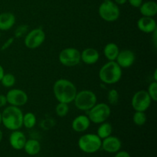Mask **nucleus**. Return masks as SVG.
Wrapping results in <instances>:
<instances>
[{
    "mask_svg": "<svg viewBox=\"0 0 157 157\" xmlns=\"http://www.w3.org/2000/svg\"><path fill=\"white\" fill-rule=\"evenodd\" d=\"M13 41H14V38H9V39H8L2 45V50H6V49H7L8 48H9V46L12 44Z\"/></svg>",
    "mask_w": 157,
    "mask_h": 157,
    "instance_id": "obj_31",
    "label": "nucleus"
},
{
    "mask_svg": "<svg viewBox=\"0 0 157 157\" xmlns=\"http://www.w3.org/2000/svg\"><path fill=\"white\" fill-rule=\"evenodd\" d=\"M102 140L97 134L87 133L78 140V147L81 151L86 153H94L101 148Z\"/></svg>",
    "mask_w": 157,
    "mask_h": 157,
    "instance_id": "obj_4",
    "label": "nucleus"
},
{
    "mask_svg": "<svg viewBox=\"0 0 157 157\" xmlns=\"http://www.w3.org/2000/svg\"><path fill=\"white\" fill-rule=\"evenodd\" d=\"M127 2V0H114V2L117 5H124Z\"/></svg>",
    "mask_w": 157,
    "mask_h": 157,
    "instance_id": "obj_34",
    "label": "nucleus"
},
{
    "mask_svg": "<svg viewBox=\"0 0 157 157\" xmlns=\"http://www.w3.org/2000/svg\"><path fill=\"white\" fill-rule=\"evenodd\" d=\"M15 23V16L11 12L0 14V31H8L12 29Z\"/></svg>",
    "mask_w": 157,
    "mask_h": 157,
    "instance_id": "obj_18",
    "label": "nucleus"
},
{
    "mask_svg": "<svg viewBox=\"0 0 157 157\" xmlns=\"http://www.w3.org/2000/svg\"><path fill=\"white\" fill-rule=\"evenodd\" d=\"M2 124L9 130H18L23 126V113L18 107L10 105L2 113Z\"/></svg>",
    "mask_w": 157,
    "mask_h": 157,
    "instance_id": "obj_2",
    "label": "nucleus"
},
{
    "mask_svg": "<svg viewBox=\"0 0 157 157\" xmlns=\"http://www.w3.org/2000/svg\"><path fill=\"white\" fill-rule=\"evenodd\" d=\"M119 52V47L114 43H108L104 48V54L106 58L110 61H116Z\"/></svg>",
    "mask_w": 157,
    "mask_h": 157,
    "instance_id": "obj_21",
    "label": "nucleus"
},
{
    "mask_svg": "<svg viewBox=\"0 0 157 157\" xmlns=\"http://www.w3.org/2000/svg\"><path fill=\"white\" fill-rule=\"evenodd\" d=\"M137 28L144 33H153L157 29L156 21L153 17L143 16L138 20Z\"/></svg>",
    "mask_w": 157,
    "mask_h": 157,
    "instance_id": "obj_14",
    "label": "nucleus"
},
{
    "mask_svg": "<svg viewBox=\"0 0 157 157\" xmlns=\"http://www.w3.org/2000/svg\"><path fill=\"white\" fill-rule=\"evenodd\" d=\"M27 29L28 27L26 25L19 26V27L16 29V31H15V36L18 37H18H21V35H24V34L25 33L26 31H27Z\"/></svg>",
    "mask_w": 157,
    "mask_h": 157,
    "instance_id": "obj_29",
    "label": "nucleus"
},
{
    "mask_svg": "<svg viewBox=\"0 0 157 157\" xmlns=\"http://www.w3.org/2000/svg\"><path fill=\"white\" fill-rule=\"evenodd\" d=\"M152 101H157V81H153L150 84L148 90H147Z\"/></svg>",
    "mask_w": 157,
    "mask_h": 157,
    "instance_id": "obj_28",
    "label": "nucleus"
},
{
    "mask_svg": "<svg viewBox=\"0 0 157 157\" xmlns=\"http://www.w3.org/2000/svg\"><path fill=\"white\" fill-rule=\"evenodd\" d=\"M133 121L136 125L143 126L147 122V116L145 112L136 111L133 116Z\"/></svg>",
    "mask_w": 157,
    "mask_h": 157,
    "instance_id": "obj_25",
    "label": "nucleus"
},
{
    "mask_svg": "<svg viewBox=\"0 0 157 157\" xmlns=\"http://www.w3.org/2000/svg\"><path fill=\"white\" fill-rule=\"evenodd\" d=\"M113 131V127H112L111 124L109 123L104 122L101 124L100 127L98 129V136L101 138V140H104L105 138L108 137L110 136Z\"/></svg>",
    "mask_w": 157,
    "mask_h": 157,
    "instance_id": "obj_22",
    "label": "nucleus"
},
{
    "mask_svg": "<svg viewBox=\"0 0 157 157\" xmlns=\"http://www.w3.org/2000/svg\"><path fill=\"white\" fill-rule=\"evenodd\" d=\"M59 61L66 67H74L81 62V52L75 48H67L60 52Z\"/></svg>",
    "mask_w": 157,
    "mask_h": 157,
    "instance_id": "obj_8",
    "label": "nucleus"
},
{
    "mask_svg": "<svg viewBox=\"0 0 157 157\" xmlns=\"http://www.w3.org/2000/svg\"><path fill=\"white\" fill-rule=\"evenodd\" d=\"M99 58V52L94 48H87L81 52V61L86 64H95L98 62Z\"/></svg>",
    "mask_w": 157,
    "mask_h": 157,
    "instance_id": "obj_16",
    "label": "nucleus"
},
{
    "mask_svg": "<svg viewBox=\"0 0 157 157\" xmlns=\"http://www.w3.org/2000/svg\"><path fill=\"white\" fill-rule=\"evenodd\" d=\"M0 37H1V34H0Z\"/></svg>",
    "mask_w": 157,
    "mask_h": 157,
    "instance_id": "obj_40",
    "label": "nucleus"
},
{
    "mask_svg": "<svg viewBox=\"0 0 157 157\" xmlns=\"http://www.w3.org/2000/svg\"><path fill=\"white\" fill-rule=\"evenodd\" d=\"M15 77L12 74H4L0 82L5 87H12L15 84Z\"/></svg>",
    "mask_w": 157,
    "mask_h": 157,
    "instance_id": "obj_24",
    "label": "nucleus"
},
{
    "mask_svg": "<svg viewBox=\"0 0 157 157\" xmlns=\"http://www.w3.org/2000/svg\"><path fill=\"white\" fill-rule=\"evenodd\" d=\"M140 11L143 16L153 17L157 14V4L154 1H148L142 3Z\"/></svg>",
    "mask_w": 157,
    "mask_h": 157,
    "instance_id": "obj_19",
    "label": "nucleus"
},
{
    "mask_svg": "<svg viewBox=\"0 0 157 157\" xmlns=\"http://www.w3.org/2000/svg\"><path fill=\"white\" fill-rule=\"evenodd\" d=\"M120 95L118 93L117 90L116 89H112L110 91L108 92V94H107V100H108V102L110 103L111 105H116L117 104L119 101Z\"/></svg>",
    "mask_w": 157,
    "mask_h": 157,
    "instance_id": "obj_27",
    "label": "nucleus"
},
{
    "mask_svg": "<svg viewBox=\"0 0 157 157\" xmlns=\"http://www.w3.org/2000/svg\"><path fill=\"white\" fill-rule=\"evenodd\" d=\"M36 124V117L33 113H26L23 114V126L25 128L32 129Z\"/></svg>",
    "mask_w": 157,
    "mask_h": 157,
    "instance_id": "obj_23",
    "label": "nucleus"
},
{
    "mask_svg": "<svg viewBox=\"0 0 157 157\" xmlns=\"http://www.w3.org/2000/svg\"><path fill=\"white\" fill-rule=\"evenodd\" d=\"M26 136L19 130H13L9 136V143L11 147L16 150H21L24 148L26 143Z\"/></svg>",
    "mask_w": 157,
    "mask_h": 157,
    "instance_id": "obj_15",
    "label": "nucleus"
},
{
    "mask_svg": "<svg viewBox=\"0 0 157 157\" xmlns=\"http://www.w3.org/2000/svg\"><path fill=\"white\" fill-rule=\"evenodd\" d=\"M114 157H131L127 151H118Z\"/></svg>",
    "mask_w": 157,
    "mask_h": 157,
    "instance_id": "obj_33",
    "label": "nucleus"
},
{
    "mask_svg": "<svg viewBox=\"0 0 157 157\" xmlns=\"http://www.w3.org/2000/svg\"><path fill=\"white\" fill-rule=\"evenodd\" d=\"M121 146L122 144L121 140L117 136H113L111 135L103 140L101 144V147L103 150L109 153H117L121 150Z\"/></svg>",
    "mask_w": 157,
    "mask_h": 157,
    "instance_id": "obj_13",
    "label": "nucleus"
},
{
    "mask_svg": "<svg viewBox=\"0 0 157 157\" xmlns=\"http://www.w3.org/2000/svg\"><path fill=\"white\" fill-rule=\"evenodd\" d=\"M2 137H3V133H2V130H0V143H1L2 140Z\"/></svg>",
    "mask_w": 157,
    "mask_h": 157,
    "instance_id": "obj_37",
    "label": "nucleus"
},
{
    "mask_svg": "<svg viewBox=\"0 0 157 157\" xmlns=\"http://www.w3.org/2000/svg\"><path fill=\"white\" fill-rule=\"evenodd\" d=\"M4 74H5L4 69H3L2 66L1 64H0V81H1L2 78V77H3V75H4Z\"/></svg>",
    "mask_w": 157,
    "mask_h": 157,
    "instance_id": "obj_35",
    "label": "nucleus"
},
{
    "mask_svg": "<svg viewBox=\"0 0 157 157\" xmlns=\"http://www.w3.org/2000/svg\"><path fill=\"white\" fill-rule=\"evenodd\" d=\"M90 125V121L88 117L85 115H80L75 117L72 122V129L75 132L82 133L86 131Z\"/></svg>",
    "mask_w": 157,
    "mask_h": 157,
    "instance_id": "obj_17",
    "label": "nucleus"
},
{
    "mask_svg": "<svg viewBox=\"0 0 157 157\" xmlns=\"http://www.w3.org/2000/svg\"><path fill=\"white\" fill-rule=\"evenodd\" d=\"M121 77L122 68L115 61H109L99 71V78L104 84H116L121 79Z\"/></svg>",
    "mask_w": 157,
    "mask_h": 157,
    "instance_id": "obj_3",
    "label": "nucleus"
},
{
    "mask_svg": "<svg viewBox=\"0 0 157 157\" xmlns=\"http://www.w3.org/2000/svg\"><path fill=\"white\" fill-rule=\"evenodd\" d=\"M69 111V107L68 104H65V103H60L56 106L55 108V112L56 114L60 117H64L68 113Z\"/></svg>",
    "mask_w": 157,
    "mask_h": 157,
    "instance_id": "obj_26",
    "label": "nucleus"
},
{
    "mask_svg": "<svg viewBox=\"0 0 157 157\" xmlns=\"http://www.w3.org/2000/svg\"><path fill=\"white\" fill-rule=\"evenodd\" d=\"M156 74H157V70L156 69V70H155V71H154V81H157Z\"/></svg>",
    "mask_w": 157,
    "mask_h": 157,
    "instance_id": "obj_36",
    "label": "nucleus"
},
{
    "mask_svg": "<svg viewBox=\"0 0 157 157\" xmlns=\"http://www.w3.org/2000/svg\"><path fill=\"white\" fill-rule=\"evenodd\" d=\"M2 124V113L1 111H0V124Z\"/></svg>",
    "mask_w": 157,
    "mask_h": 157,
    "instance_id": "obj_38",
    "label": "nucleus"
},
{
    "mask_svg": "<svg viewBox=\"0 0 157 157\" xmlns=\"http://www.w3.org/2000/svg\"><path fill=\"white\" fill-rule=\"evenodd\" d=\"M110 108L105 103L96 104L90 110H88V118L94 124H101L105 122L110 117Z\"/></svg>",
    "mask_w": 157,
    "mask_h": 157,
    "instance_id": "obj_6",
    "label": "nucleus"
},
{
    "mask_svg": "<svg viewBox=\"0 0 157 157\" xmlns=\"http://www.w3.org/2000/svg\"><path fill=\"white\" fill-rule=\"evenodd\" d=\"M104 2H108V1H112V0H103Z\"/></svg>",
    "mask_w": 157,
    "mask_h": 157,
    "instance_id": "obj_39",
    "label": "nucleus"
},
{
    "mask_svg": "<svg viewBox=\"0 0 157 157\" xmlns=\"http://www.w3.org/2000/svg\"><path fill=\"white\" fill-rule=\"evenodd\" d=\"M135 59H136V57L131 50L124 49V50L120 51L117 57L116 62L121 68H127L133 65Z\"/></svg>",
    "mask_w": 157,
    "mask_h": 157,
    "instance_id": "obj_12",
    "label": "nucleus"
},
{
    "mask_svg": "<svg viewBox=\"0 0 157 157\" xmlns=\"http://www.w3.org/2000/svg\"><path fill=\"white\" fill-rule=\"evenodd\" d=\"M8 104L6 96L4 94H0V107H3Z\"/></svg>",
    "mask_w": 157,
    "mask_h": 157,
    "instance_id": "obj_32",
    "label": "nucleus"
},
{
    "mask_svg": "<svg viewBox=\"0 0 157 157\" xmlns=\"http://www.w3.org/2000/svg\"><path fill=\"white\" fill-rule=\"evenodd\" d=\"M45 40V33L41 29H35L29 32L25 38V45L29 49L40 47Z\"/></svg>",
    "mask_w": 157,
    "mask_h": 157,
    "instance_id": "obj_10",
    "label": "nucleus"
},
{
    "mask_svg": "<svg viewBox=\"0 0 157 157\" xmlns=\"http://www.w3.org/2000/svg\"><path fill=\"white\" fill-rule=\"evenodd\" d=\"M99 15L103 20L106 21H114L119 18L121 15L119 6L114 2H104L99 6L98 9Z\"/></svg>",
    "mask_w": 157,
    "mask_h": 157,
    "instance_id": "obj_7",
    "label": "nucleus"
},
{
    "mask_svg": "<svg viewBox=\"0 0 157 157\" xmlns=\"http://www.w3.org/2000/svg\"><path fill=\"white\" fill-rule=\"evenodd\" d=\"M53 92L58 102L68 104L73 102L78 90L71 81L67 79H59L54 84Z\"/></svg>",
    "mask_w": 157,
    "mask_h": 157,
    "instance_id": "obj_1",
    "label": "nucleus"
},
{
    "mask_svg": "<svg viewBox=\"0 0 157 157\" xmlns=\"http://www.w3.org/2000/svg\"><path fill=\"white\" fill-rule=\"evenodd\" d=\"M97 96L93 91L84 90L78 92L74 102L75 107L80 110L88 111L97 104Z\"/></svg>",
    "mask_w": 157,
    "mask_h": 157,
    "instance_id": "obj_5",
    "label": "nucleus"
},
{
    "mask_svg": "<svg viewBox=\"0 0 157 157\" xmlns=\"http://www.w3.org/2000/svg\"><path fill=\"white\" fill-rule=\"evenodd\" d=\"M23 149L27 154L30 155V156H35L41 151V144L36 140L31 139L26 140Z\"/></svg>",
    "mask_w": 157,
    "mask_h": 157,
    "instance_id": "obj_20",
    "label": "nucleus"
},
{
    "mask_svg": "<svg viewBox=\"0 0 157 157\" xmlns=\"http://www.w3.org/2000/svg\"><path fill=\"white\" fill-rule=\"evenodd\" d=\"M151 98L147 90H141L136 92L133 96L131 105L135 111L145 112L151 105Z\"/></svg>",
    "mask_w": 157,
    "mask_h": 157,
    "instance_id": "obj_9",
    "label": "nucleus"
},
{
    "mask_svg": "<svg viewBox=\"0 0 157 157\" xmlns=\"http://www.w3.org/2000/svg\"><path fill=\"white\" fill-rule=\"evenodd\" d=\"M6 96L7 102L10 105L18 107L24 106L29 100L27 94L21 89H12Z\"/></svg>",
    "mask_w": 157,
    "mask_h": 157,
    "instance_id": "obj_11",
    "label": "nucleus"
},
{
    "mask_svg": "<svg viewBox=\"0 0 157 157\" xmlns=\"http://www.w3.org/2000/svg\"><path fill=\"white\" fill-rule=\"evenodd\" d=\"M130 5L134 8H140V6L142 5L143 0H127Z\"/></svg>",
    "mask_w": 157,
    "mask_h": 157,
    "instance_id": "obj_30",
    "label": "nucleus"
}]
</instances>
